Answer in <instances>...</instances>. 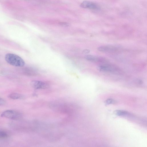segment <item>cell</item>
I'll use <instances>...</instances> for the list:
<instances>
[{
    "mask_svg": "<svg viewBox=\"0 0 147 147\" xmlns=\"http://www.w3.org/2000/svg\"><path fill=\"white\" fill-rule=\"evenodd\" d=\"M5 59L9 64L16 67H23L25 63L22 58L13 53H8L6 54L5 56Z\"/></svg>",
    "mask_w": 147,
    "mask_h": 147,
    "instance_id": "cell-1",
    "label": "cell"
},
{
    "mask_svg": "<svg viewBox=\"0 0 147 147\" xmlns=\"http://www.w3.org/2000/svg\"><path fill=\"white\" fill-rule=\"evenodd\" d=\"M21 114L19 112L14 110H7L3 112L1 114V117L9 119L17 120L21 117Z\"/></svg>",
    "mask_w": 147,
    "mask_h": 147,
    "instance_id": "cell-2",
    "label": "cell"
},
{
    "mask_svg": "<svg viewBox=\"0 0 147 147\" xmlns=\"http://www.w3.org/2000/svg\"><path fill=\"white\" fill-rule=\"evenodd\" d=\"M31 86L36 89H45L49 87V85L47 83L38 81L33 80L31 82Z\"/></svg>",
    "mask_w": 147,
    "mask_h": 147,
    "instance_id": "cell-3",
    "label": "cell"
},
{
    "mask_svg": "<svg viewBox=\"0 0 147 147\" xmlns=\"http://www.w3.org/2000/svg\"><path fill=\"white\" fill-rule=\"evenodd\" d=\"M80 6L83 8H88L91 9H97L98 6L95 3L87 1H83L80 5Z\"/></svg>",
    "mask_w": 147,
    "mask_h": 147,
    "instance_id": "cell-4",
    "label": "cell"
},
{
    "mask_svg": "<svg viewBox=\"0 0 147 147\" xmlns=\"http://www.w3.org/2000/svg\"><path fill=\"white\" fill-rule=\"evenodd\" d=\"M97 68L99 71H104L114 72L117 70L115 67L109 65H100Z\"/></svg>",
    "mask_w": 147,
    "mask_h": 147,
    "instance_id": "cell-5",
    "label": "cell"
},
{
    "mask_svg": "<svg viewBox=\"0 0 147 147\" xmlns=\"http://www.w3.org/2000/svg\"><path fill=\"white\" fill-rule=\"evenodd\" d=\"M24 96L21 94L16 93H13L9 94L8 97L13 99H18L23 98Z\"/></svg>",
    "mask_w": 147,
    "mask_h": 147,
    "instance_id": "cell-6",
    "label": "cell"
},
{
    "mask_svg": "<svg viewBox=\"0 0 147 147\" xmlns=\"http://www.w3.org/2000/svg\"><path fill=\"white\" fill-rule=\"evenodd\" d=\"M85 58L87 60L92 61H98L99 60V58L98 57L90 55H86Z\"/></svg>",
    "mask_w": 147,
    "mask_h": 147,
    "instance_id": "cell-7",
    "label": "cell"
},
{
    "mask_svg": "<svg viewBox=\"0 0 147 147\" xmlns=\"http://www.w3.org/2000/svg\"><path fill=\"white\" fill-rule=\"evenodd\" d=\"M112 49L111 47L107 46H102L98 47L97 50L101 52H106Z\"/></svg>",
    "mask_w": 147,
    "mask_h": 147,
    "instance_id": "cell-8",
    "label": "cell"
},
{
    "mask_svg": "<svg viewBox=\"0 0 147 147\" xmlns=\"http://www.w3.org/2000/svg\"><path fill=\"white\" fill-rule=\"evenodd\" d=\"M115 113L119 116H124L128 114V112L125 111L121 110H116L115 111Z\"/></svg>",
    "mask_w": 147,
    "mask_h": 147,
    "instance_id": "cell-9",
    "label": "cell"
},
{
    "mask_svg": "<svg viewBox=\"0 0 147 147\" xmlns=\"http://www.w3.org/2000/svg\"><path fill=\"white\" fill-rule=\"evenodd\" d=\"M8 134L5 131L0 130V139H3L7 138Z\"/></svg>",
    "mask_w": 147,
    "mask_h": 147,
    "instance_id": "cell-10",
    "label": "cell"
},
{
    "mask_svg": "<svg viewBox=\"0 0 147 147\" xmlns=\"http://www.w3.org/2000/svg\"><path fill=\"white\" fill-rule=\"evenodd\" d=\"M115 102V101L113 99L111 98H109L105 100V103L107 105H109L114 103Z\"/></svg>",
    "mask_w": 147,
    "mask_h": 147,
    "instance_id": "cell-11",
    "label": "cell"
},
{
    "mask_svg": "<svg viewBox=\"0 0 147 147\" xmlns=\"http://www.w3.org/2000/svg\"><path fill=\"white\" fill-rule=\"evenodd\" d=\"M59 24L62 26L67 27L69 26V24L65 22H61L59 23Z\"/></svg>",
    "mask_w": 147,
    "mask_h": 147,
    "instance_id": "cell-12",
    "label": "cell"
},
{
    "mask_svg": "<svg viewBox=\"0 0 147 147\" xmlns=\"http://www.w3.org/2000/svg\"><path fill=\"white\" fill-rule=\"evenodd\" d=\"M5 103V101L3 98H0V105H4Z\"/></svg>",
    "mask_w": 147,
    "mask_h": 147,
    "instance_id": "cell-13",
    "label": "cell"
},
{
    "mask_svg": "<svg viewBox=\"0 0 147 147\" xmlns=\"http://www.w3.org/2000/svg\"><path fill=\"white\" fill-rule=\"evenodd\" d=\"M90 50H89L88 49H86L84 50L83 51V53L84 54H88V53H90Z\"/></svg>",
    "mask_w": 147,
    "mask_h": 147,
    "instance_id": "cell-14",
    "label": "cell"
}]
</instances>
